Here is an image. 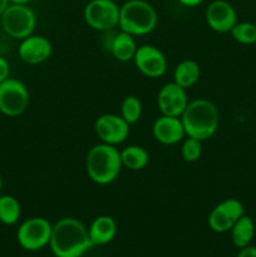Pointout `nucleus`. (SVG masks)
Instances as JSON below:
<instances>
[{
	"label": "nucleus",
	"mask_w": 256,
	"mask_h": 257,
	"mask_svg": "<svg viewBox=\"0 0 256 257\" xmlns=\"http://www.w3.org/2000/svg\"><path fill=\"white\" fill-rule=\"evenodd\" d=\"M49 246L55 257H80L93 247V243L82 221L64 217L53 226Z\"/></svg>",
	"instance_id": "f257e3e1"
},
{
	"label": "nucleus",
	"mask_w": 256,
	"mask_h": 257,
	"mask_svg": "<svg viewBox=\"0 0 256 257\" xmlns=\"http://www.w3.org/2000/svg\"><path fill=\"white\" fill-rule=\"evenodd\" d=\"M186 137L196 140H210L217 132L220 124V114L215 103L205 98L188 102L187 107L181 115Z\"/></svg>",
	"instance_id": "f03ea898"
},
{
	"label": "nucleus",
	"mask_w": 256,
	"mask_h": 257,
	"mask_svg": "<svg viewBox=\"0 0 256 257\" xmlns=\"http://www.w3.org/2000/svg\"><path fill=\"white\" fill-rule=\"evenodd\" d=\"M120 152L115 146L98 143L93 146L85 158V170L90 181L100 186L114 182L122 170Z\"/></svg>",
	"instance_id": "7ed1b4c3"
},
{
	"label": "nucleus",
	"mask_w": 256,
	"mask_h": 257,
	"mask_svg": "<svg viewBox=\"0 0 256 257\" xmlns=\"http://www.w3.org/2000/svg\"><path fill=\"white\" fill-rule=\"evenodd\" d=\"M157 22V12L146 0H127L119 7L118 27L132 37L150 34L156 29Z\"/></svg>",
	"instance_id": "20e7f679"
},
{
	"label": "nucleus",
	"mask_w": 256,
	"mask_h": 257,
	"mask_svg": "<svg viewBox=\"0 0 256 257\" xmlns=\"http://www.w3.org/2000/svg\"><path fill=\"white\" fill-rule=\"evenodd\" d=\"M0 24L10 38L23 40L34 33L37 17L28 4H9L0 18Z\"/></svg>",
	"instance_id": "39448f33"
},
{
	"label": "nucleus",
	"mask_w": 256,
	"mask_h": 257,
	"mask_svg": "<svg viewBox=\"0 0 256 257\" xmlns=\"http://www.w3.org/2000/svg\"><path fill=\"white\" fill-rule=\"evenodd\" d=\"M83 17L92 29L108 32L118 27L119 7L114 0H90L84 7Z\"/></svg>",
	"instance_id": "423d86ee"
},
{
	"label": "nucleus",
	"mask_w": 256,
	"mask_h": 257,
	"mask_svg": "<svg viewBox=\"0 0 256 257\" xmlns=\"http://www.w3.org/2000/svg\"><path fill=\"white\" fill-rule=\"evenodd\" d=\"M29 90L19 79L8 78L0 83V112L8 117H18L29 105Z\"/></svg>",
	"instance_id": "0eeeda50"
},
{
	"label": "nucleus",
	"mask_w": 256,
	"mask_h": 257,
	"mask_svg": "<svg viewBox=\"0 0 256 257\" xmlns=\"http://www.w3.org/2000/svg\"><path fill=\"white\" fill-rule=\"evenodd\" d=\"M53 226L43 217H32L18 228L17 240L27 251H38L49 245Z\"/></svg>",
	"instance_id": "6e6552de"
},
{
	"label": "nucleus",
	"mask_w": 256,
	"mask_h": 257,
	"mask_svg": "<svg viewBox=\"0 0 256 257\" xmlns=\"http://www.w3.org/2000/svg\"><path fill=\"white\" fill-rule=\"evenodd\" d=\"M243 215L245 207L241 201L237 198H226L212 208L208 215V226L213 232H227Z\"/></svg>",
	"instance_id": "1a4fd4ad"
},
{
	"label": "nucleus",
	"mask_w": 256,
	"mask_h": 257,
	"mask_svg": "<svg viewBox=\"0 0 256 257\" xmlns=\"http://www.w3.org/2000/svg\"><path fill=\"white\" fill-rule=\"evenodd\" d=\"M131 125L120 115L105 113L94 122V132L100 142L117 146L124 142L130 135Z\"/></svg>",
	"instance_id": "9d476101"
},
{
	"label": "nucleus",
	"mask_w": 256,
	"mask_h": 257,
	"mask_svg": "<svg viewBox=\"0 0 256 257\" xmlns=\"http://www.w3.org/2000/svg\"><path fill=\"white\" fill-rule=\"evenodd\" d=\"M136 68L141 74L148 78H160L167 70V58L155 45H141L133 58Z\"/></svg>",
	"instance_id": "9b49d317"
},
{
	"label": "nucleus",
	"mask_w": 256,
	"mask_h": 257,
	"mask_svg": "<svg viewBox=\"0 0 256 257\" xmlns=\"http://www.w3.org/2000/svg\"><path fill=\"white\" fill-rule=\"evenodd\" d=\"M186 90L175 82L163 85L157 94V105L161 114L181 117L190 102Z\"/></svg>",
	"instance_id": "f8f14e48"
},
{
	"label": "nucleus",
	"mask_w": 256,
	"mask_h": 257,
	"mask_svg": "<svg viewBox=\"0 0 256 257\" xmlns=\"http://www.w3.org/2000/svg\"><path fill=\"white\" fill-rule=\"evenodd\" d=\"M208 27L217 33H230L237 23L235 8L226 0H213L205 13Z\"/></svg>",
	"instance_id": "ddd939ff"
},
{
	"label": "nucleus",
	"mask_w": 256,
	"mask_h": 257,
	"mask_svg": "<svg viewBox=\"0 0 256 257\" xmlns=\"http://www.w3.org/2000/svg\"><path fill=\"white\" fill-rule=\"evenodd\" d=\"M53 53V45L48 38L43 35H29L20 42L18 48L19 58L30 65L42 64L47 62Z\"/></svg>",
	"instance_id": "4468645a"
},
{
	"label": "nucleus",
	"mask_w": 256,
	"mask_h": 257,
	"mask_svg": "<svg viewBox=\"0 0 256 257\" xmlns=\"http://www.w3.org/2000/svg\"><path fill=\"white\" fill-rule=\"evenodd\" d=\"M152 135L161 145L173 146L181 142L186 133L180 117L161 114V117L153 122Z\"/></svg>",
	"instance_id": "2eb2a0df"
},
{
	"label": "nucleus",
	"mask_w": 256,
	"mask_h": 257,
	"mask_svg": "<svg viewBox=\"0 0 256 257\" xmlns=\"http://www.w3.org/2000/svg\"><path fill=\"white\" fill-rule=\"evenodd\" d=\"M88 232L93 246L107 245L117 235V223L114 218L108 215L98 216L90 223Z\"/></svg>",
	"instance_id": "dca6fc26"
},
{
	"label": "nucleus",
	"mask_w": 256,
	"mask_h": 257,
	"mask_svg": "<svg viewBox=\"0 0 256 257\" xmlns=\"http://www.w3.org/2000/svg\"><path fill=\"white\" fill-rule=\"evenodd\" d=\"M137 44H136L135 37H132L128 33L120 30L118 34L113 37L112 43H110V53L118 62H130L135 58L136 52H137Z\"/></svg>",
	"instance_id": "f3484780"
},
{
	"label": "nucleus",
	"mask_w": 256,
	"mask_h": 257,
	"mask_svg": "<svg viewBox=\"0 0 256 257\" xmlns=\"http://www.w3.org/2000/svg\"><path fill=\"white\" fill-rule=\"evenodd\" d=\"M201 77V68L196 60L185 59L176 65L173 70V82L185 89L193 87Z\"/></svg>",
	"instance_id": "a211bd4d"
},
{
	"label": "nucleus",
	"mask_w": 256,
	"mask_h": 257,
	"mask_svg": "<svg viewBox=\"0 0 256 257\" xmlns=\"http://www.w3.org/2000/svg\"><path fill=\"white\" fill-rule=\"evenodd\" d=\"M230 231L233 245L238 248L246 247L250 245L255 236V223H253L252 218L245 213L242 217L236 221Z\"/></svg>",
	"instance_id": "6ab92c4d"
},
{
	"label": "nucleus",
	"mask_w": 256,
	"mask_h": 257,
	"mask_svg": "<svg viewBox=\"0 0 256 257\" xmlns=\"http://www.w3.org/2000/svg\"><path fill=\"white\" fill-rule=\"evenodd\" d=\"M119 152L122 166L131 171L143 170L150 162V155L146 151V148L141 147V146H128Z\"/></svg>",
	"instance_id": "aec40b11"
},
{
	"label": "nucleus",
	"mask_w": 256,
	"mask_h": 257,
	"mask_svg": "<svg viewBox=\"0 0 256 257\" xmlns=\"http://www.w3.org/2000/svg\"><path fill=\"white\" fill-rule=\"evenodd\" d=\"M22 215L20 203L14 196L0 195V222L12 226L19 221Z\"/></svg>",
	"instance_id": "412c9836"
},
{
	"label": "nucleus",
	"mask_w": 256,
	"mask_h": 257,
	"mask_svg": "<svg viewBox=\"0 0 256 257\" xmlns=\"http://www.w3.org/2000/svg\"><path fill=\"white\" fill-rule=\"evenodd\" d=\"M142 102L136 95H127L120 104V117L130 125L136 124L142 115Z\"/></svg>",
	"instance_id": "4be33fe9"
},
{
	"label": "nucleus",
	"mask_w": 256,
	"mask_h": 257,
	"mask_svg": "<svg viewBox=\"0 0 256 257\" xmlns=\"http://www.w3.org/2000/svg\"><path fill=\"white\" fill-rule=\"evenodd\" d=\"M230 33L233 39L240 44L251 45L256 43V25L252 23L237 22Z\"/></svg>",
	"instance_id": "5701e85b"
},
{
	"label": "nucleus",
	"mask_w": 256,
	"mask_h": 257,
	"mask_svg": "<svg viewBox=\"0 0 256 257\" xmlns=\"http://www.w3.org/2000/svg\"><path fill=\"white\" fill-rule=\"evenodd\" d=\"M181 155L185 162H197L202 155V142L196 138L187 137L183 141L182 147H181Z\"/></svg>",
	"instance_id": "b1692460"
},
{
	"label": "nucleus",
	"mask_w": 256,
	"mask_h": 257,
	"mask_svg": "<svg viewBox=\"0 0 256 257\" xmlns=\"http://www.w3.org/2000/svg\"><path fill=\"white\" fill-rule=\"evenodd\" d=\"M10 75V65L5 58L0 57V83L7 80Z\"/></svg>",
	"instance_id": "393cba45"
},
{
	"label": "nucleus",
	"mask_w": 256,
	"mask_h": 257,
	"mask_svg": "<svg viewBox=\"0 0 256 257\" xmlns=\"http://www.w3.org/2000/svg\"><path fill=\"white\" fill-rule=\"evenodd\" d=\"M237 257H256V246H246V247L240 248Z\"/></svg>",
	"instance_id": "a878e982"
},
{
	"label": "nucleus",
	"mask_w": 256,
	"mask_h": 257,
	"mask_svg": "<svg viewBox=\"0 0 256 257\" xmlns=\"http://www.w3.org/2000/svg\"><path fill=\"white\" fill-rule=\"evenodd\" d=\"M181 5L183 7H187V8H195L198 7L200 4H202L203 0H178Z\"/></svg>",
	"instance_id": "bb28decb"
},
{
	"label": "nucleus",
	"mask_w": 256,
	"mask_h": 257,
	"mask_svg": "<svg viewBox=\"0 0 256 257\" xmlns=\"http://www.w3.org/2000/svg\"><path fill=\"white\" fill-rule=\"evenodd\" d=\"M10 2L9 0H0V18H2V15L4 14V12L7 10V8L9 7Z\"/></svg>",
	"instance_id": "cd10ccee"
},
{
	"label": "nucleus",
	"mask_w": 256,
	"mask_h": 257,
	"mask_svg": "<svg viewBox=\"0 0 256 257\" xmlns=\"http://www.w3.org/2000/svg\"><path fill=\"white\" fill-rule=\"evenodd\" d=\"M10 4H28L30 0H9Z\"/></svg>",
	"instance_id": "c85d7f7f"
},
{
	"label": "nucleus",
	"mask_w": 256,
	"mask_h": 257,
	"mask_svg": "<svg viewBox=\"0 0 256 257\" xmlns=\"http://www.w3.org/2000/svg\"><path fill=\"white\" fill-rule=\"evenodd\" d=\"M2 191H3V178L0 176V195H2Z\"/></svg>",
	"instance_id": "c756f323"
}]
</instances>
